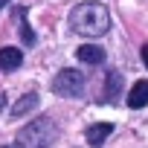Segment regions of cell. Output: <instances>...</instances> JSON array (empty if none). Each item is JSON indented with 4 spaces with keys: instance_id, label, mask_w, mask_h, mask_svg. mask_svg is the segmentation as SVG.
Returning a JSON list of instances; mask_svg holds the SVG:
<instances>
[{
    "instance_id": "9c48e42d",
    "label": "cell",
    "mask_w": 148,
    "mask_h": 148,
    "mask_svg": "<svg viewBox=\"0 0 148 148\" xmlns=\"http://www.w3.org/2000/svg\"><path fill=\"white\" fill-rule=\"evenodd\" d=\"M15 21H18V26H21V38H23V44H26V47H32V44H35V32L29 29L26 6H18V9H15Z\"/></svg>"
},
{
    "instance_id": "5b68a950",
    "label": "cell",
    "mask_w": 148,
    "mask_h": 148,
    "mask_svg": "<svg viewBox=\"0 0 148 148\" xmlns=\"http://www.w3.org/2000/svg\"><path fill=\"white\" fill-rule=\"evenodd\" d=\"M21 64H23V52L18 47H3V49H0V70H3V73H12Z\"/></svg>"
},
{
    "instance_id": "8fae6325",
    "label": "cell",
    "mask_w": 148,
    "mask_h": 148,
    "mask_svg": "<svg viewBox=\"0 0 148 148\" xmlns=\"http://www.w3.org/2000/svg\"><path fill=\"white\" fill-rule=\"evenodd\" d=\"M142 64H145V67H148V44H145V47H142Z\"/></svg>"
},
{
    "instance_id": "277c9868",
    "label": "cell",
    "mask_w": 148,
    "mask_h": 148,
    "mask_svg": "<svg viewBox=\"0 0 148 148\" xmlns=\"http://www.w3.org/2000/svg\"><path fill=\"white\" fill-rule=\"evenodd\" d=\"M76 58L84 61V64H90V67H99V64L105 61V49H102L99 44H82V47L76 49Z\"/></svg>"
},
{
    "instance_id": "8992f818",
    "label": "cell",
    "mask_w": 148,
    "mask_h": 148,
    "mask_svg": "<svg viewBox=\"0 0 148 148\" xmlns=\"http://www.w3.org/2000/svg\"><path fill=\"white\" fill-rule=\"evenodd\" d=\"M145 105H148V82L139 79V82H134V87H131V93H128V108L139 110V108H145Z\"/></svg>"
},
{
    "instance_id": "30bf717a",
    "label": "cell",
    "mask_w": 148,
    "mask_h": 148,
    "mask_svg": "<svg viewBox=\"0 0 148 148\" xmlns=\"http://www.w3.org/2000/svg\"><path fill=\"white\" fill-rule=\"evenodd\" d=\"M32 108H38V93H26V96H21V99L15 102V108H12V116L21 119V116H26Z\"/></svg>"
},
{
    "instance_id": "7c38bea8",
    "label": "cell",
    "mask_w": 148,
    "mask_h": 148,
    "mask_svg": "<svg viewBox=\"0 0 148 148\" xmlns=\"http://www.w3.org/2000/svg\"><path fill=\"white\" fill-rule=\"evenodd\" d=\"M3 105H6V96H3V90H0V110H3Z\"/></svg>"
},
{
    "instance_id": "4fadbf2b",
    "label": "cell",
    "mask_w": 148,
    "mask_h": 148,
    "mask_svg": "<svg viewBox=\"0 0 148 148\" xmlns=\"http://www.w3.org/2000/svg\"><path fill=\"white\" fill-rule=\"evenodd\" d=\"M6 3H9V0H0V9H3V6H6Z\"/></svg>"
},
{
    "instance_id": "6da1fadb",
    "label": "cell",
    "mask_w": 148,
    "mask_h": 148,
    "mask_svg": "<svg viewBox=\"0 0 148 148\" xmlns=\"http://www.w3.org/2000/svg\"><path fill=\"white\" fill-rule=\"evenodd\" d=\"M70 26L84 38H102L110 32V12L102 3H79L70 12Z\"/></svg>"
},
{
    "instance_id": "3957f363",
    "label": "cell",
    "mask_w": 148,
    "mask_h": 148,
    "mask_svg": "<svg viewBox=\"0 0 148 148\" xmlns=\"http://www.w3.org/2000/svg\"><path fill=\"white\" fill-rule=\"evenodd\" d=\"M52 93L64 96V99H76L84 93V76L79 70H61L58 76L52 79Z\"/></svg>"
},
{
    "instance_id": "7a4b0ae2",
    "label": "cell",
    "mask_w": 148,
    "mask_h": 148,
    "mask_svg": "<svg viewBox=\"0 0 148 148\" xmlns=\"http://www.w3.org/2000/svg\"><path fill=\"white\" fill-rule=\"evenodd\" d=\"M58 136V125L49 119V116H38L32 119L26 128L18 131V139H15V148H49Z\"/></svg>"
},
{
    "instance_id": "ba28073f",
    "label": "cell",
    "mask_w": 148,
    "mask_h": 148,
    "mask_svg": "<svg viewBox=\"0 0 148 148\" xmlns=\"http://www.w3.org/2000/svg\"><path fill=\"white\" fill-rule=\"evenodd\" d=\"M119 90H122V76L113 70V73L105 76V93H102V99L105 102H116L119 99Z\"/></svg>"
},
{
    "instance_id": "52a82bcc",
    "label": "cell",
    "mask_w": 148,
    "mask_h": 148,
    "mask_svg": "<svg viewBox=\"0 0 148 148\" xmlns=\"http://www.w3.org/2000/svg\"><path fill=\"white\" fill-rule=\"evenodd\" d=\"M110 131H113V125H110V122H96V125H90V128L84 131V136H87V142H90V145H102V142L110 136Z\"/></svg>"
}]
</instances>
